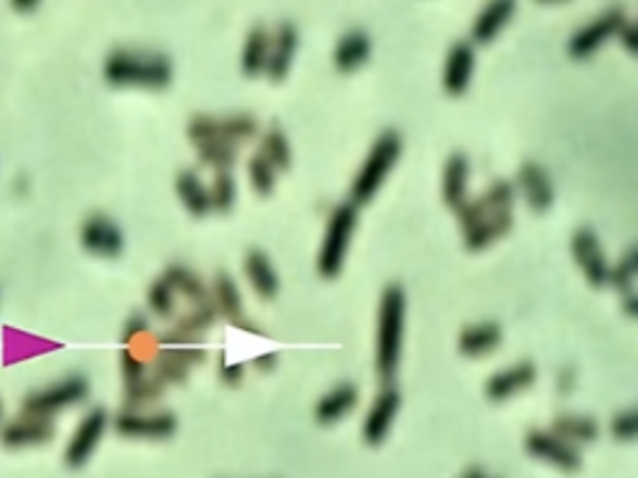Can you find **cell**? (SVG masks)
I'll list each match as a JSON object with an SVG mask.
<instances>
[{
	"mask_svg": "<svg viewBox=\"0 0 638 478\" xmlns=\"http://www.w3.org/2000/svg\"><path fill=\"white\" fill-rule=\"evenodd\" d=\"M117 358H121V377H123V381L140 379V377H145V374L150 372V362H145V358L130 347H125Z\"/></svg>",
	"mask_w": 638,
	"mask_h": 478,
	"instance_id": "obj_42",
	"label": "cell"
},
{
	"mask_svg": "<svg viewBox=\"0 0 638 478\" xmlns=\"http://www.w3.org/2000/svg\"><path fill=\"white\" fill-rule=\"evenodd\" d=\"M474 63L476 53L470 40H456L447 53L445 63V75H441V85H445V92L449 96H464L470 90L472 75H474Z\"/></svg>",
	"mask_w": 638,
	"mask_h": 478,
	"instance_id": "obj_19",
	"label": "cell"
},
{
	"mask_svg": "<svg viewBox=\"0 0 638 478\" xmlns=\"http://www.w3.org/2000/svg\"><path fill=\"white\" fill-rule=\"evenodd\" d=\"M150 319L145 317V314H130V317L125 319V324H123V329H121V341L125 347H130L135 339H145V337H150Z\"/></svg>",
	"mask_w": 638,
	"mask_h": 478,
	"instance_id": "obj_43",
	"label": "cell"
},
{
	"mask_svg": "<svg viewBox=\"0 0 638 478\" xmlns=\"http://www.w3.org/2000/svg\"><path fill=\"white\" fill-rule=\"evenodd\" d=\"M145 302H148V310L152 317L158 319H173L177 312V292L163 275L148 287V297H145Z\"/></svg>",
	"mask_w": 638,
	"mask_h": 478,
	"instance_id": "obj_36",
	"label": "cell"
},
{
	"mask_svg": "<svg viewBox=\"0 0 638 478\" xmlns=\"http://www.w3.org/2000/svg\"><path fill=\"white\" fill-rule=\"evenodd\" d=\"M360 401V391H356L354 383H337L335 389H329L325 397H320L317 404H314V418L322 426L337 424L345 414H350L352 408Z\"/></svg>",
	"mask_w": 638,
	"mask_h": 478,
	"instance_id": "obj_28",
	"label": "cell"
},
{
	"mask_svg": "<svg viewBox=\"0 0 638 478\" xmlns=\"http://www.w3.org/2000/svg\"><path fill=\"white\" fill-rule=\"evenodd\" d=\"M536 381V364L534 362H518L509 366L504 372H497L495 377H489L487 387H484V394L495 404L512 399L518 391L534 387Z\"/></svg>",
	"mask_w": 638,
	"mask_h": 478,
	"instance_id": "obj_20",
	"label": "cell"
},
{
	"mask_svg": "<svg viewBox=\"0 0 638 478\" xmlns=\"http://www.w3.org/2000/svg\"><path fill=\"white\" fill-rule=\"evenodd\" d=\"M103 78L113 88L165 90L175 78V65L158 50L115 48L103 60Z\"/></svg>",
	"mask_w": 638,
	"mask_h": 478,
	"instance_id": "obj_1",
	"label": "cell"
},
{
	"mask_svg": "<svg viewBox=\"0 0 638 478\" xmlns=\"http://www.w3.org/2000/svg\"><path fill=\"white\" fill-rule=\"evenodd\" d=\"M217 310L212 302L192 304L190 310L180 317H175V324L167 331L158 337V347H173V344H200L202 335L217 322Z\"/></svg>",
	"mask_w": 638,
	"mask_h": 478,
	"instance_id": "obj_15",
	"label": "cell"
},
{
	"mask_svg": "<svg viewBox=\"0 0 638 478\" xmlns=\"http://www.w3.org/2000/svg\"><path fill=\"white\" fill-rule=\"evenodd\" d=\"M297 48H300V30H297L295 23L283 21L275 30H272V48L265 67L267 80L283 83L287 78L289 67H292V60L297 55Z\"/></svg>",
	"mask_w": 638,
	"mask_h": 478,
	"instance_id": "obj_17",
	"label": "cell"
},
{
	"mask_svg": "<svg viewBox=\"0 0 638 478\" xmlns=\"http://www.w3.org/2000/svg\"><path fill=\"white\" fill-rule=\"evenodd\" d=\"M198 150V160L202 167L220 173V169H233L237 158H240V144L225 142V140H208L195 144Z\"/></svg>",
	"mask_w": 638,
	"mask_h": 478,
	"instance_id": "obj_34",
	"label": "cell"
},
{
	"mask_svg": "<svg viewBox=\"0 0 638 478\" xmlns=\"http://www.w3.org/2000/svg\"><path fill=\"white\" fill-rule=\"evenodd\" d=\"M55 439V422L33 414H18L0 424V446L8 451H23L46 446Z\"/></svg>",
	"mask_w": 638,
	"mask_h": 478,
	"instance_id": "obj_11",
	"label": "cell"
},
{
	"mask_svg": "<svg viewBox=\"0 0 638 478\" xmlns=\"http://www.w3.org/2000/svg\"><path fill=\"white\" fill-rule=\"evenodd\" d=\"M210 299H212V304H215L217 314H223V317L233 324L245 317L240 287H237V281L229 277L227 272H217L215 279H212Z\"/></svg>",
	"mask_w": 638,
	"mask_h": 478,
	"instance_id": "obj_31",
	"label": "cell"
},
{
	"mask_svg": "<svg viewBox=\"0 0 638 478\" xmlns=\"http://www.w3.org/2000/svg\"><path fill=\"white\" fill-rule=\"evenodd\" d=\"M514 13L516 0H487V5L481 8V13L476 15L472 25V40L479 42V46H489L514 18Z\"/></svg>",
	"mask_w": 638,
	"mask_h": 478,
	"instance_id": "obj_22",
	"label": "cell"
},
{
	"mask_svg": "<svg viewBox=\"0 0 638 478\" xmlns=\"http://www.w3.org/2000/svg\"><path fill=\"white\" fill-rule=\"evenodd\" d=\"M541 5H559V3H568V0H536Z\"/></svg>",
	"mask_w": 638,
	"mask_h": 478,
	"instance_id": "obj_50",
	"label": "cell"
},
{
	"mask_svg": "<svg viewBox=\"0 0 638 478\" xmlns=\"http://www.w3.org/2000/svg\"><path fill=\"white\" fill-rule=\"evenodd\" d=\"M466 185H470V158L464 152H454L445 162L441 173V200L449 210H459L466 202Z\"/></svg>",
	"mask_w": 638,
	"mask_h": 478,
	"instance_id": "obj_24",
	"label": "cell"
},
{
	"mask_svg": "<svg viewBox=\"0 0 638 478\" xmlns=\"http://www.w3.org/2000/svg\"><path fill=\"white\" fill-rule=\"evenodd\" d=\"M399 155H402V135L397 130H385L377 140H374L367 160H364V165L354 177V183L350 187V202H354L356 207H362V204L374 200V194H377L379 187L385 185L391 167L397 165Z\"/></svg>",
	"mask_w": 638,
	"mask_h": 478,
	"instance_id": "obj_3",
	"label": "cell"
},
{
	"mask_svg": "<svg viewBox=\"0 0 638 478\" xmlns=\"http://www.w3.org/2000/svg\"><path fill=\"white\" fill-rule=\"evenodd\" d=\"M208 352L200 344H173L160 347L158 354L152 356L150 369L155 377L163 379L167 387L185 383L190 377V369L198 364H205Z\"/></svg>",
	"mask_w": 638,
	"mask_h": 478,
	"instance_id": "obj_12",
	"label": "cell"
},
{
	"mask_svg": "<svg viewBox=\"0 0 638 478\" xmlns=\"http://www.w3.org/2000/svg\"><path fill=\"white\" fill-rule=\"evenodd\" d=\"M626 23H628V18H626V13L621 11V8H609V11H603L599 18H593L589 25L578 28L574 36L568 38L566 53L572 55L574 60L591 58L603 46V42L616 38Z\"/></svg>",
	"mask_w": 638,
	"mask_h": 478,
	"instance_id": "obj_9",
	"label": "cell"
},
{
	"mask_svg": "<svg viewBox=\"0 0 638 478\" xmlns=\"http://www.w3.org/2000/svg\"><path fill=\"white\" fill-rule=\"evenodd\" d=\"M90 394V381L83 377V374H71V377H63L48 387L30 391L21 399V412L42 416V418H55L61 412L83 404Z\"/></svg>",
	"mask_w": 638,
	"mask_h": 478,
	"instance_id": "obj_4",
	"label": "cell"
},
{
	"mask_svg": "<svg viewBox=\"0 0 638 478\" xmlns=\"http://www.w3.org/2000/svg\"><path fill=\"white\" fill-rule=\"evenodd\" d=\"M479 200L484 202V207H487L489 212L512 210L514 200H516V187L509 183V179H497V183L491 185Z\"/></svg>",
	"mask_w": 638,
	"mask_h": 478,
	"instance_id": "obj_40",
	"label": "cell"
},
{
	"mask_svg": "<svg viewBox=\"0 0 638 478\" xmlns=\"http://www.w3.org/2000/svg\"><path fill=\"white\" fill-rule=\"evenodd\" d=\"M38 5H40V0H11V8L15 13H21V15L36 13Z\"/></svg>",
	"mask_w": 638,
	"mask_h": 478,
	"instance_id": "obj_49",
	"label": "cell"
},
{
	"mask_svg": "<svg viewBox=\"0 0 638 478\" xmlns=\"http://www.w3.org/2000/svg\"><path fill=\"white\" fill-rule=\"evenodd\" d=\"M242 269L245 277H248L252 292L258 294L265 302H272L279 294V277L275 264L270 262V257L262 250H250L245 254L242 260Z\"/></svg>",
	"mask_w": 638,
	"mask_h": 478,
	"instance_id": "obj_23",
	"label": "cell"
},
{
	"mask_svg": "<svg viewBox=\"0 0 638 478\" xmlns=\"http://www.w3.org/2000/svg\"><path fill=\"white\" fill-rule=\"evenodd\" d=\"M572 254L578 264V269L584 272L586 281L593 289H603L609 287V275H611V267H609V260L606 254L601 250V242L593 229L589 227H581L576 229L574 237H572Z\"/></svg>",
	"mask_w": 638,
	"mask_h": 478,
	"instance_id": "obj_14",
	"label": "cell"
},
{
	"mask_svg": "<svg viewBox=\"0 0 638 478\" xmlns=\"http://www.w3.org/2000/svg\"><path fill=\"white\" fill-rule=\"evenodd\" d=\"M372 55V38L364 30H350L337 40L331 63L342 75H350L367 63Z\"/></svg>",
	"mask_w": 638,
	"mask_h": 478,
	"instance_id": "obj_25",
	"label": "cell"
},
{
	"mask_svg": "<svg viewBox=\"0 0 638 478\" xmlns=\"http://www.w3.org/2000/svg\"><path fill=\"white\" fill-rule=\"evenodd\" d=\"M611 437L616 441H636L638 439V408H626L618 412L609 424Z\"/></svg>",
	"mask_w": 638,
	"mask_h": 478,
	"instance_id": "obj_41",
	"label": "cell"
},
{
	"mask_svg": "<svg viewBox=\"0 0 638 478\" xmlns=\"http://www.w3.org/2000/svg\"><path fill=\"white\" fill-rule=\"evenodd\" d=\"M248 179H250V187L254 190V194H260V198H270V194L275 192L277 169L265 155H262L260 150L254 152L248 162Z\"/></svg>",
	"mask_w": 638,
	"mask_h": 478,
	"instance_id": "obj_38",
	"label": "cell"
},
{
	"mask_svg": "<svg viewBox=\"0 0 638 478\" xmlns=\"http://www.w3.org/2000/svg\"><path fill=\"white\" fill-rule=\"evenodd\" d=\"M501 339H504V331H501L497 322L472 324V327H466L462 335H459V354L470 358L484 356L495 352L501 344Z\"/></svg>",
	"mask_w": 638,
	"mask_h": 478,
	"instance_id": "obj_29",
	"label": "cell"
},
{
	"mask_svg": "<svg viewBox=\"0 0 638 478\" xmlns=\"http://www.w3.org/2000/svg\"><path fill=\"white\" fill-rule=\"evenodd\" d=\"M187 140L192 144L208 140H225L242 144L260 135V123L248 113L237 115H195L187 123Z\"/></svg>",
	"mask_w": 638,
	"mask_h": 478,
	"instance_id": "obj_7",
	"label": "cell"
},
{
	"mask_svg": "<svg viewBox=\"0 0 638 478\" xmlns=\"http://www.w3.org/2000/svg\"><path fill=\"white\" fill-rule=\"evenodd\" d=\"M574 383H576V374H574V369H561L559 379H556L559 394H568V391L574 389Z\"/></svg>",
	"mask_w": 638,
	"mask_h": 478,
	"instance_id": "obj_48",
	"label": "cell"
},
{
	"mask_svg": "<svg viewBox=\"0 0 638 478\" xmlns=\"http://www.w3.org/2000/svg\"><path fill=\"white\" fill-rule=\"evenodd\" d=\"M272 48V30L267 25H252L248 38H245L242 55H240V71L248 78H260L265 75L267 60Z\"/></svg>",
	"mask_w": 638,
	"mask_h": 478,
	"instance_id": "obj_27",
	"label": "cell"
},
{
	"mask_svg": "<svg viewBox=\"0 0 638 478\" xmlns=\"http://www.w3.org/2000/svg\"><path fill=\"white\" fill-rule=\"evenodd\" d=\"M404 314H406V294L399 285L385 287L379 299V322H377V366L379 379L389 383L395 379L399 354H402V335H404Z\"/></svg>",
	"mask_w": 638,
	"mask_h": 478,
	"instance_id": "obj_2",
	"label": "cell"
},
{
	"mask_svg": "<svg viewBox=\"0 0 638 478\" xmlns=\"http://www.w3.org/2000/svg\"><path fill=\"white\" fill-rule=\"evenodd\" d=\"M551 431L572 443H591L597 441L601 433L597 418L576 414H559L554 422H551Z\"/></svg>",
	"mask_w": 638,
	"mask_h": 478,
	"instance_id": "obj_33",
	"label": "cell"
},
{
	"mask_svg": "<svg viewBox=\"0 0 638 478\" xmlns=\"http://www.w3.org/2000/svg\"><path fill=\"white\" fill-rule=\"evenodd\" d=\"M354 227H356V204L354 202L337 204L327 219L325 242H322V250L317 257L320 277L325 279L339 277V272H342L345 267L347 250H350Z\"/></svg>",
	"mask_w": 638,
	"mask_h": 478,
	"instance_id": "obj_5",
	"label": "cell"
},
{
	"mask_svg": "<svg viewBox=\"0 0 638 478\" xmlns=\"http://www.w3.org/2000/svg\"><path fill=\"white\" fill-rule=\"evenodd\" d=\"M616 38L621 40L624 50H628V53L638 58V23H626Z\"/></svg>",
	"mask_w": 638,
	"mask_h": 478,
	"instance_id": "obj_45",
	"label": "cell"
},
{
	"mask_svg": "<svg viewBox=\"0 0 638 478\" xmlns=\"http://www.w3.org/2000/svg\"><path fill=\"white\" fill-rule=\"evenodd\" d=\"M175 194L192 217L200 219V217H208L212 212L210 190L208 185L202 183L198 169H180V173L175 175Z\"/></svg>",
	"mask_w": 638,
	"mask_h": 478,
	"instance_id": "obj_26",
	"label": "cell"
},
{
	"mask_svg": "<svg viewBox=\"0 0 638 478\" xmlns=\"http://www.w3.org/2000/svg\"><path fill=\"white\" fill-rule=\"evenodd\" d=\"M110 429V414L105 412L103 406H96L90 408V412H85L83 418L75 426L71 439H67V446H65V466L71 468V471H80V468L88 464L96 454V449L100 446V441Z\"/></svg>",
	"mask_w": 638,
	"mask_h": 478,
	"instance_id": "obj_8",
	"label": "cell"
},
{
	"mask_svg": "<svg viewBox=\"0 0 638 478\" xmlns=\"http://www.w3.org/2000/svg\"><path fill=\"white\" fill-rule=\"evenodd\" d=\"M399 406H402V394L395 387H387L377 397L362 424V439L367 446H381L385 443L391 424H395V416L399 414Z\"/></svg>",
	"mask_w": 638,
	"mask_h": 478,
	"instance_id": "obj_16",
	"label": "cell"
},
{
	"mask_svg": "<svg viewBox=\"0 0 638 478\" xmlns=\"http://www.w3.org/2000/svg\"><path fill=\"white\" fill-rule=\"evenodd\" d=\"M277 358H279V354L277 352H265V354H260V356H254L252 358V366L258 372H262V374H267V372H272L277 366Z\"/></svg>",
	"mask_w": 638,
	"mask_h": 478,
	"instance_id": "obj_46",
	"label": "cell"
},
{
	"mask_svg": "<svg viewBox=\"0 0 638 478\" xmlns=\"http://www.w3.org/2000/svg\"><path fill=\"white\" fill-rule=\"evenodd\" d=\"M115 433L123 439L133 441H165L177 433V416L167 408H127L123 406L113 418H110Z\"/></svg>",
	"mask_w": 638,
	"mask_h": 478,
	"instance_id": "obj_6",
	"label": "cell"
},
{
	"mask_svg": "<svg viewBox=\"0 0 638 478\" xmlns=\"http://www.w3.org/2000/svg\"><path fill=\"white\" fill-rule=\"evenodd\" d=\"M245 366L242 362H227L225 354H220V364H217V374H220V381L227 383V387H240L242 379H245Z\"/></svg>",
	"mask_w": 638,
	"mask_h": 478,
	"instance_id": "obj_44",
	"label": "cell"
},
{
	"mask_svg": "<svg viewBox=\"0 0 638 478\" xmlns=\"http://www.w3.org/2000/svg\"><path fill=\"white\" fill-rule=\"evenodd\" d=\"M163 277L175 287L177 297H185L190 304L212 302L210 285H205V279H202L192 267H187V264H180V262L167 264Z\"/></svg>",
	"mask_w": 638,
	"mask_h": 478,
	"instance_id": "obj_30",
	"label": "cell"
},
{
	"mask_svg": "<svg viewBox=\"0 0 638 478\" xmlns=\"http://www.w3.org/2000/svg\"><path fill=\"white\" fill-rule=\"evenodd\" d=\"M514 227V215L512 210H499L491 212V215L481 217L476 225L464 229V247L470 252H481L487 250L489 244H495L497 239L506 237Z\"/></svg>",
	"mask_w": 638,
	"mask_h": 478,
	"instance_id": "obj_21",
	"label": "cell"
},
{
	"mask_svg": "<svg viewBox=\"0 0 638 478\" xmlns=\"http://www.w3.org/2000/svg\"><path fill=\"white\" fill-rule=\"evenodd\" d=\"M621 312H624L626 317L638 319V294L636 292L624 294V299H621Z\"/></svg>",
	"mask_w": 638,
	"mask_h": 478,
	"instance_id": "obj_47",
	"label": "cell"
},
{
	"mask_svg": "<svg viewBox=\"0 0 638 478\" xmlns=\"http://www.w3.org/2000/svg\"><path fill=\"white\" fill-rule=\"evenodd\" d=\"M0 424H3V401H0Z\"/></svg>",
	"mask_w": 638,
	"mask_h": 478,
	"instance_id": "obj_51",
	"label": "cell"
},
{
	"mask_svg": "<svg viewBox=\"0 0 638 478\" xmlns=\"http://www.w3.org/2000/svg\"><path fill=\"white\" fill-rule=\"evenodd\" d=\"M516 183L526 204H529L536 215H543V212L551 210V204H554V185H551L549 173L539 165V162L526 160L524 165L518 167Z\"/></svg>",
	"mask_w": 638,
	"mask_h": 478,
	"instance_id": "obj_18",
	"label": "cell"
},
{
	"mask_svg": "<svg viewBox=\"0 0 638 478\" xmlns=\"http://www.w3.org/2000/svg\"><path fill=\"white\" fill-rule=\"evenodd\" d=\"M167 383L155 377L152 369L140 379L123 381V406L127 408H152L165 397Z\"/></svg>",
	"mask_w": 638,
	"mask_h": 478,
	"instance_id": "obj_32",
	"label": "cell"
},
{
	"mask_svg": "<svg viewBox=\"0 0 638 478\" xmlns=\"http://www.w3.org/2000/svg\"><path fill=\"white\" fill-rule=\"evenodd\" d=\"M208 190H210L212 212H220V215L233 212L237 202V183L229 169H220V173H215L212 183L208 185Z\"/></svg>",
	"mask_w": 638,
	"mask_h": 478,
	"instance_id": "obj_37",
	"label": "cell"
},
{
	"mask_svg": "<svg viewBox=\"0 0 638 478\" xmlns=\"http://www.w3.org/2000/svg\"><path fill=\"white\" fill-rule=\"evenodd\" d=\"M260 152L265 155L277 173H287L292 167V148H289L287 133L279 125H270L260 138Z\"/></svg>",
	"mask_w": 638,
	"mask_h": 478,
	"instance_id": "obj_35",
	"label": "cell"
},
{
	"mask_svg": "<svg viewBox=\"0 0 638 478\" xmlns=\"http://www.w3.org/2000/svg\"><path fill=\"white\" fill-rule=\"evenodd\" d=\"M636 279H638V244L628 247V250L621 254V260L611 267L609 287H614L616 292L626 294L634 289Z\"/></svg>",
	"mask_w": 638,
	"mask_h": 478,
	"instance_id": "obj_39",
	"label": "cell"
},
{
	"mask_svg": "<svg viewBox=\"0 0 638 478\" xmlns=\"http://www.w3.org/2000/svg\"><path fill=\"white\" fill-rule=\"evenodd\" d=\"M524 449L529 456L547 461V464L561 468V471H578V468H581V454H578V449L572 441L561 439L559 433L551 429H534L526 433Z\"/></svg>",
	"mask_w": 638,
	"mask_h": 478,
	"instance_id": "obj_13",
	"label": "cell"
},
{
	"mask_svg": "<svg viewBox=\"0 0 638 478\" xmlns=\"http://www.w3.org/2000/svg\"><path fill=\"white\" fill-rule=\"evenodd\" d=\"M80 247L92 257L117 260L125 252V232L113 217L96 212L83 219Z\"/></svg>",
	"mask_w": 638,
	"mask_h": 478,
	"instance_id": "obj_10",
	"label": "cell"
}]
</instances>
